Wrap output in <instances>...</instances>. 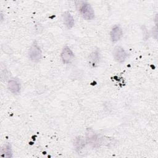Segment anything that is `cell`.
Wrapping results in <instances>:
<instances>
[{
    "mask_svg": "<svg viewBox=\"0 0 158 158\" xmlns=\"http://www.w3.org/2000/svg\"><path fill=\"white\" fill-rule=\"evenodd\" d=\"M75 5L78 12L86 20H92L94 17L93 9L86 1H77Z\"/></svg>",
    "mask_w": 158,
    "mask_h": 158,
    "instance_id": "6da1fadb",
    "label": "cell"
},
{
    "mask_svg": "<svg viewBox=\"0 0 158 158\" xmlns=\"http://www.w3.org/2000/svg\"><path fill=\"white\" fill-rule=\"evenodd\" d=\"M113 56L117 62L123 63L126 60L128 55L123 48L121 46H117L115 47L113 50Z\"/></svg>",
    "mask_w": 158,
    "mask_h": 158,
    "instance_id": "7a4b0ae2",
    "label": "cell"
},
{
    "mask_svg": "<svg viewBox=\"0 0 158 158\" xmlns=\"http://www.w3.org/2000/svg\"><path fill=\"white\" fill-rule=\"evenodd\" d=\"M29 57L33 62H38L41 57V51L36 43H34L29 49Z\"/></svg>",
    "mask_w": 158,
    "mask_h": 158,
    "instance_id": "3957f363",
    "label": "cell"
},
{
    "mask_svg": "<svg viewBox=\"0 0 158 158\" xmlns=\"http://www.w3.org/2000/svg\"><path fill=\"white\" fill-rule=\"evenodd\" d=\"M74 57V54L68 46H65L61 52V58L64 63L70 62Z\"/></svg>",
    "mask_w": 158,
    "mask_h": 158,
    "instance_id": "277c9868",
    "label": "cell"
},
{
    "mask_svg": "<svg viewBox=\"0 0 158 158\" xmlns=\"http://www.w3.org/2000/svg\"><path fill=\"white\" fill-rule=\"evenodd\" d=\"M110 35L112 41H117L121 38L122 36V30L119 26L115 25L112 28Z\"/></svg>",
    "mask_w": 158,
    "mask_h": 158,
    "instance_id": "5b68a950",
    "label": "cell"
},
{
    "mask_svg": "<svg viewBox=\"0 0 158 158\" xmlns=\"http://www.w3.org/2000/svg\"><path fill=\"white\" fill-rule=\"evenodd\" d=\"M8 88L12 93L17 94L20 91V85L17 80L11 79L8 82Z\"/></svg>",
    "mask_w": 158,
    "mask_h": 158,
    "instance_id": "8992f818",
    "label": "cell"
},
{
    "mask_svg": "<svg viewBox=\"0 0 158 158\" xmlns=\"http://www.w3.org/2000/svg\"><path fill=\"white\" fill-rule=\"evenodd\" d=\"M64 22L68 28H71L74 25V19L69 12H65L62 15Z\"/></svg>",
    "mask_w": 158,
    "mask_h": 158,
    "instance_id": "52a82bcc",
    "label": "cell"
},
{
    "mask_svg": "<svg viewBox=\"0 0 158 158\" xmlns=\"http://www.w3.org/2000/svg\"><path fill=\"white\" fill-rule=\"evenodd\" d=\"M1 156L2 157H12V149L10 144H6L2 147L1 151Z\"/></svg>",
    "mask_w": 158,
    "mask_h": 158,
    "instance_id": "ba28073f",
    "label": "cell"
},
{
    "mask_svg": "<svg viewBox=\"0 0 158 158\" xmlns=\"http://www.w3.org/2000/svg\"><path fill=\"white\" fill-rule=\"evenodd\" d=\"M99 54L98 52H94L90 55L89 60L91 65L95 66L99 60Z\"/></svg>",
    "mask_w": 158,
    "mask_h": 158,
    "instance_id": "9c48e42d",
    "label": "cell"
}]
</instances>
